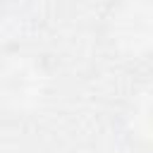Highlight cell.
I'll use <instances>...</instances> for the list:
<instances>
[{"instance_id":"cell-1","label":"cell","mask_w":153,"mask_h":153,"mask_svg":"<svg viewBox=\"0 0 153 153\" xmlns=\"http://www.w3.org/2000/svg\"><path fill=\"white\" fill-rule=\"evenodd\" d=\"M136 122L143 129V136L153 141V98H146L136 112Z\"/></svg>"}]
</instances>
